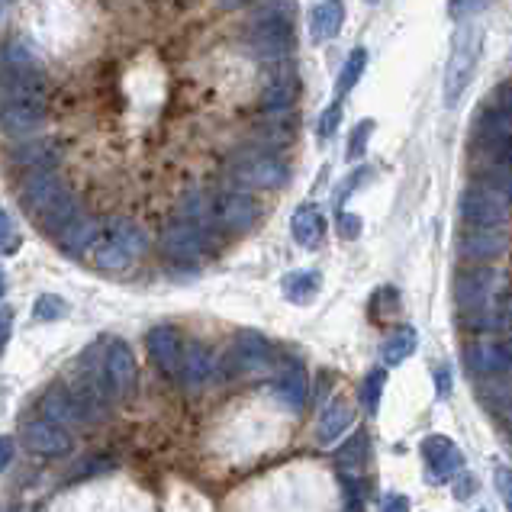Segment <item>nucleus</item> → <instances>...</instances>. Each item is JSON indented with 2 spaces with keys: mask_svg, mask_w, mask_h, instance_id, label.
Instances as JSON below:
<instances>
[{
  "mask_svg": "<svg viewBox=\"0 0 512 512\" xmlns=\"http://www.w3.org/2000/svg\"><path fill=\"white\" fill-rule=\"evenodd\" d=\"M213 368H216V361H213V351L207 345H200V342H190L184 348V364H181V380L190 387V390H200L207 380L213 377Z\"/></svg>",
  "mask_w": 512,
  "mask_h": 512,
  "instance_id": "obj_23",
  "label": "nucleus"
},
{
  "mask_svg": "<svg viewBox=\"0 0 512 512\" xmlns=\"http://www.w3.org/2000/svg\"><path fill=\"white\" fill-rule=\"evenodd\" d=\"M229 174H232V181H239L245 187L274 190V187H284L290 181V165L284 162V158H277L274 149L255 145V149L229 158Z\"/></svg>",
  "mask_w": 512,
  "mask_h": 512,
  "instance_id": "obj_5",
  "label": "nucleus"
},
{
  "mask_svg": "<svg viewBox=\"0 0 512 512\" xmlns=\"http://www.w3.org/2000/svg\"><path fill=\"white\" fill-rule=\"evenodd\" d=\"M422 458H426L429 484H448L451 477L464 474V455L448 435H429L422 442Z\"/></svg>",
  "mask_w": 512,
  "mask_h": 512,
  "instance_id": "obj_12",
  "label": "nucleus"
},
{
  "mask_svg": "<svg viewBox=\"0 0 512 512\" xmlns=\"http://www.w3.org/2000/svg\"><path fill=\"white\" fill-rule=\"evenodd\" d=\"M65 194H71V190L52 168H33L29 171V178L20 184V203L36 216L49 213Z\"/></svg>",
  "mask_w": 512,
  "mask_h": 512,
  "instance_id": "obj_10",
  "label": "nucleus"
},
{
  "mask_svg": "<svg viewBox=\"0 0 512 512\" xmlns=\"http://www.w3.org/2000/svg\"><path fill=\"white\" fill-rule=\"evenodd\" d=\"M416 348H419V332L413 326H403V329H397L384 342V351H380V358H384L387 368H397V364H403L409 355H416Z\"/></svg>",
  "mask_w": 512,
  "mask_h": 512,
  "instance_id": "obj_28",
  "label": "nucleus"
},
{
  "mask_svg": "<svg viewBox=\"0 0 512 512\" xmlns=\"http://www.w3.org/2000/svg\"><path fill=\"white\" fill-rule=\"evenodd\" d=\"M33 316L39 319V323H58V319L68 316V303L58 294H42L33 303Z\"/></svg>",
  "mask_w": 512,
  "mask_h": 512,
  "instance_id": "obj_38",
  "label": "nucleus"
},
{
  "mask_svg": "<svg viewBox=\"0 0 512 512\" xmlns=\"http://www.w3.org/2000/svg\"><path fill=\"white\" fill-rule=\"evenodd\" d=\"M10 329H13V313H10V306L4 303V310H0V339H4V348L10 342Z\"/></svg>",
  "mask_w": 512,
  "mask_h": 512,
  "instance_id": "obj_47",
  "label": "nucleus"
},
{
  "mask_svg": "<svg viewBox=\"0 0 512 512\" xmlns=\"http://www.w3.org/2000/svg\"><path fill=\"white\" fill-rule=\"evenodd\" d=\"M297 97H300V75L294 65L281 62L274 71H268L265 84H261V107L268 113H290Z\"/></svg>",
  "mask_w": 512,
  "mask_h": 512,
  "instance_id": "obj_16",
  "label": "nucleus"
},
{
  "mask_svg": "<svg viewBox=\"0 0 512 512\" xmlns=\"http://www.w3.org/2000/svg\"><path fill=\"white\" fill-rule=\"evenodd\" d=\"M284 297L290 303H297V306H306V303H313L319 297V287H323V277H319L316 271H294V274H287L284 277Z\"/></svg>",
  "mask_w": 512,
  "mask_h": 512,
  "instance_id": "obj_27",
  "label": "nucleus"
},
{
  "mask_svg": "<svg viewBox=\"0 0 512 512\" xmlns=\"http://www.w3.org/2000/svg\"><path fill=\"white\" fill-rule=\"evenodd\" d=\"M107 219H94V216H78L62 236H58V245H62L65 255H87L91 245L97 242V236L104 232Z\"/></svg>",
  "mask_w": 512,
  "mask_h": 512,
  "instance_id": "obj_22",
  "label": "nucleus"
},
{
  "mask_svg": "<svg viewBox=\"0 0 512 512\" xmlns=\"http://www.w3.org/2000/svg\"><path fill=\"white\" fill-rule=\"evenodd\" d=\"M480 397L484 403L493 409L496 416H503L512 422V374H503V377H487L484 390H480Z\"/></svg>",
  "mask_w": 512,
  "mask_h": 512,
  "instance_id": "obj_29",
  "label": "nucleus"
},
{
  "mask_svg": "<svg viewBox=\"0 0 512 512\" xmlns=\"http://www.w3.org/2000/svg\"><path fill=\"white\" fill-rule=\"evenodd\" d=\"M10 464H13V438H4V455H0V467L7 471Z\"/></svg>",
  "mask_w": 512,
  "mask_h": 512,
  "instance_id": "obj_49",
  "label": "nucleus"
},
{
  "mask_svg": "<svg viewBox=\"0 0 512 512\" xmlns=\"http://www.w3.org/2000/svg\"><path fill=\"white\" fill-rule=\"evenodd\" d=\"M20 438L33 455H42V458H62L71 451V445H75L62 422H55L49 416H33L20 422Z\"/></svg>",
  "mask_w": 512,
  "mask_h": 512,
  "instance_id": "obj_7",
  "label": "nucleus"
},
{
  "mask_svg": "<svg viewBox=\"0 0 512 512\" xmlns=\"http://www.w3.org/2000/svg\"><path fill=\"white\" fill-rule=\"evenodd\" d=\"M351 406L348 403H342V400H332V403H326V409H323V416H319V422H316V438L323 445H332L335 438H339L348 426H351Z\"/></svg>",
  "mask_w": 512,
  "mask_h": 512,
  "instance_id": "obj_26",
  "label": "nucleus"
},
{
  "mask_svg": "<svg viewBox=\"0 0 512 512\" xmlns=\"http://www.w3.org/2000/svg\"><path fill=\"white\" fill-rule=\"evenodd\" d=\"M20 236H17V226H13V216H10V210H4L0 213V252L4 255H13L20 248Z\"/></svg>",
  "mask_w": 512,
  "mask_h": 512,
  "instance_id": "obj_39",
  "label": "nucleus"
},
{
  "mask_svg": "<svg viewBox=\"0 0 512 512\" xmlns=\"http://www.w3.org/2000/svg\"><path fill=\"white\" fill-rule=\"evenodd\" d=\"M380 506H384V509H409V500H406V496L390 493V496H384V500H380Z\"/></svg>",
  "mask_w": 512,
  "mask_h": 512,
  "instance_id": "obj_48",
  "label": "nucleus"
},
{
  "mask_svg": "<svg viewBox=\"0 0 512 512\" xmlns=\"http://www.w3.org/2000/svg\"><path fill=\"white\" fill-rule=\"evenodd\" d=\"M503 294H506L503 277L490 268H477V271L461 274L458 287H455V300L461 310H477V306H487Z\"/></svg>",
  "mask_w": 512,
  "mask_h": 512,
  "instance_id": "obj_15",
  "label": "nucleus"
},
{
  "mask_svg": "<svg viewBox=\"0 0 512 512\" xmlns=\"http://www.w3.org/2000/svg\"><path fill=\"white\" fill-rule=\"evenodd\" d=\"M339 123H342V104L339 100H332V104L326 107V113L319 116V139H329L335 129H339Z\"/></svg>",
  "mask_w": 512,
  "mask_h": 512,
  "instance_id": "obj_41",
  "label": "nucleus"
},
{
  "mask_svg": "<svg viewBox=\"0 0 512 512\" xmlns=\"http://www.w3.org/2000/svg\"><path fill=\"white\" fill-rule=\"evenodd\" d=\"M149 355L158 364V371L165 377H181L184 351H181V335L171 326H155L149 332Z\"/></svg>",
  "mask_w": 512,
  "mask_h": 512,
  "instance_id": "obj_18",
  "label": "nucleus"
},
{
  "mask_svg": "<svg viewBox=\"0 0 512 512\" xmlns=\"http://www.w3.org/2000/svg\"><path fill=\"white\" fill-rule=\"evenodd\" d=\"M464 361L474 374L503 377L512 374V335L509 339H484L464 348Z\"/></svg>",
  "mask_w": 512,
  "mask_h": 512,
  "instance_id": "obj_13",
  "label": "nucleus"
},
{
  "mask_svg": "<svg viewBox=\"0 0 512 512\" xmlns=\"http://www.w3.org/2000/svg\"><path fill=\"white\" fill-rule=\"evenodd\" d=\"M274 358V351L268 339L261 332H239L232 348L226 351V374L229 377H242V374H258L265 371Z\"/></svg>",
  "mask_w": 512,
  "mask_h": 512,
  "instance_id": "obj_9",
  "label": "nucleus"
},
{
  "mask_svg": "<svg viewBox=\"0 0 512 512\" xmlns=\"http://www.w3.org/2000/svg\"><path fill=\"white\" fill-rule=\"evenodd\" d=\"M493 484H496V493L503 496V503L512 506V467H496Z\"/></svg>",
  "mask_w": 512,
  "mask_h": 512,
  "instance_id": "obj_44",
  "label": "nucleus"
},
{
  "mask_svg": "<svg viewBox=\"0 0 512 512\" xmlns=\"http://www.w3.org/2000/svg\"><path fill=\"white\" fill-rule=\"evenodd\" d=\"M55 155V145L49 139H36L26 142L13 152V165H26V168H49Z\"/></svg>",
  "mask_w": 512,
  "mask_h": 512,
  "instance_id": "obj_32",
  "label": "nucleus"
},
{
  "mask_svg": "<svg viewBox=\"0 0 512 512\" xmlns=\"http://www.w3.org/2000/svg\"><path fill=\"white\" fill-rule=\"evenodd\" d=\"M458 252L471 261H493L506 252V232L500 226H474L458 239Z\"/></svg>",
  "mask_w": 512,
  "mask_h": 512,
  "instance_id": "obj_20",
  "label": "nucleus"
},
{
  "mask_svg": "<svg viewBox=\"0 0 512 512\" xmlns=\"http://www.w3.org/2000/svg\"><path fill=\"white\" fill-rule=\"evenodd\" d=\"M458 323L471 332H512V290L477 310H461Z\"/></svg>",
  "mask_w": 512,
  "mask_h": 512,
  "instance_id": "obj_17",
  "label": "nucleus"
},
{
  "mask_svg": "<svg viewBox=\"0 0 512 512\" xmlns=\"http://www.w3.org/2000/svg\"><path fill=\"white\" fill-rule=\"evenodd\" d=\"M435 390H438V400L451 397V371H448V364H438V368H435Z\"/></svg>",
  "mask_w": 512,
  "mask_h": 512,
  "instance_id": "obj_46",
  "label": "nucleus"
},
{
  "mask_svg": "<svg viewBox=\"0 0 512 512\" xmlns=\"http://www.w3.org/2000/svg\"><path fill=\"white\" fill-rule=\"evenodd\" d=\"M345 23V4L342 0H323L310 10V36L313 42H329L339 36Z\"/></svg>",
  "mask_w": 512,
  "mask_h": 512,
  "instance_id": "obj_24",
  "label": "nucleus"
},
{
  "mask_svg": "<svg viewBox=\"0 0 512 512\" xmlns=\"http://www.w3.org/2000/svg\"><path fill=\"white\" fill-rule=\"evenodd\" d=\"M184 216L216 232H248L258 219V203L242 190H194L184 200Z\"/></svg>",
  "mask_w": 512,
  "mask_h": 512,
  "instance_id": "obj_1",
  "label": "nucleus"
},
{
  "mask_svg": "<svg viewBox=\"0 0 512 512\" xmlns=\"http://www.w3.org/2000/svg\"><path fill=\"white\" fill-rule=\"evenodd\" d=\"M480 49H484V33L477 26H461L455 33V42H451V58L445 68V107H455L461 94L471 87Z\"/></svg>",
  "mask_w": 512,
  "mask_h": 512,
  "instance_id": "obj_4",
  "label": "nucleus"
},
{
  "mask_svg": "<svg viewBox=\"0 0 512 512\" xmlns=\"http://www.w3.org/2000/svg\"><path fill=\"white\" fill-rule=\"evenodd\" d=\"M371 129H374L371 120H364L361 126H355V136H351V142H348V158H351V162H358V158H364V149H368Z\"/></svg>",
  "mask_w": 512,
  "mask_h": 512,
  "instance_id": "obj_40",
  "label": "nucleus"
},
{
  "mask_svg": "<svg viewBox=\"0 0 512 512\" xmlns=\"http://www.w3.org/2000/svg\"><path fill=\"white\" fill-rule=\"evenodd\" d=\"M142 252H145V232L133 219H107L104 232H100L97 242L91 245L87 258H91L94 268L120 271L133 265Z\"/></svg>",
  "mask_w": 512,
  "mask_h": 512,
  "instance_id": "obj_3",
  "label": "nucleus"
},
{
  "mask_svg": "<svg viewBox=\"0 0 512 512\" xmlns=\"http://www.w3.org/2000/svg\"><path fill=\"white\" fill-rule=\"evenodd\" d=\"M477 136H512V107L496 104L480 113Z\"/></svg>",
  "mask_w": 512,
  "mask_h": 512,
  "instance_id": "obj_33",
  "label": "nucleus"
},
{
  "mask_svg": "<svg viewBox=\"0 0 512 512\" xmlns=\"http://www.w3.org/2000/svg\"><path fill=\"white\" fill-rule=\"evenodd\" d=\"M245 46L261 62H284L294 52V10L290 0H271L248 23Z\"/></svg>",
  "mask_w": 512,
  "mask_h": 512,
  "instance_id": "obj_2",
  "label": "nucleus"
},
{
  "mask_svg": "<svg viewBox=\"0 0 512 512\" xmlns=\"http://www.w3.org/2000/svg\"><path fill=\"white\" fill-rule=\"evenodd\" d=\"M458 213L464 223L471 226H503L506 223V197L500 190H493L490 184L484 187H467L458 197Z\"/></svg>",
  "mask_w": 512,
  "mask_h": 512,
  "instance_id": "obj_8",
  "label": "nucleus"
},
{
  "mask_svg": "<svg viewBox=\"0 0 512 512\" xmlns=\"http://www.w3.org/2000/svg\"><path fill=\"white\" fill-rule=\"evenodd\" d=\"M364 68H368V52L364 49H355L348 55V62L342 68V75H339V94H348L351 87H355L364 75Z\"/></svg>",
  "mask_w": 512,
  "mask_h": 512,
  "instance_id": "obj_37",
  "label": "nucleus"
},
{
  "mask_svg": "<svg viewBox=\"0 0 512 512\" xmlns=\"http://www.w3.org/2000/svg\"><path fill=\"white\" fill-rule=\"evenodd\" d=\"M484 184H490L493 190H500L506 200H512V168H500V171H484Z\"/></svg>",
  "mask_w": 512,
  "mask_h": 512,
  "instance_id": "obj_43",
  "label": "nucleus"
},
{
  "mask_svg": "<svg viewBox=\"0 0 512 512\" xmlns=\"http://www.w3.org/2000/svg\"><path fill=\"white\" fill-rule=\"evenodd\" d=\"M290 232H294V239L300 248H319L326 239V219L323 213H319L316 203H303V207L294 213V219H290Z\"/></svg>",
  "mask_w": 512,
  "mask_h": 512,
  "instance_id": "obj_21",
  "label": "nucleus"
},
{
  "mask_svg": "<svg viewBox=\"0 0 512 512\" xmlns=\"http://www.w3.org/2000/svg\"><path fill=\"white\" fill-rule=\"evenodd\" d=\"M384 387H387V371L384 368H377V371H371L368 377H364V384H361V403H364V409H368L371 416L377 413L380 397H384Z\"/></svg>",
  "mask_w": 512,
  "mask_h": 512,
  "instance_id": "obj_36",
  "label": "nucleus"
},
{
  "mask_svg": "<svg viewBox=\"0 0 512 512\" xmlns=\"http://www.w3.org/2000/svg\"><path fill=\"white\" fill-rule=\"evenodd\" d=\"M216 236L219 232L213 226H203V223H197V219L184 216L165 229L162 252L171 261H200L203 255H210L216 248Z\"/></svg>",
  "mask_w": 512,
  "mask_h": 512,
  "instance_id": "obj_6",
  "label": "nucleus"
},
{
  "mask_svg": "<svg viewBox=\"0 0 512 512\" xmlns=\"http://www.w3.org/2000/svg\"><path fill=\"white\" fill-rule=\"evenodd\" d=\"M287 116V113H284ZM274 123V126H261L255 129V145H265V149H281V145H290L294 142V123L284 120Z\"/></svg>",
  "mask_w": 512,
  "mask_h": 512,
  "instance_id": "obj_34",
  "label": "nucleus"
},
{
  "mask_svg": "<svg viewBox=\"0 0 512 512\" xmlns=\"http://www.w3.org/2000/svg\"><path fill=\"white\" fill-rule=\"evenodd\" d=\"M4 71H42L36 52L23 42H10L4 49Z\"/></svg>",
  "mask_w": 512,
  "mask_h": 512,
  "instance_id": "obj_35",
  "label": "nucleus"
},
{
  "mask_svg": "<svg viewBox=\"0 0 512 512\" xmlns=\"http://www.w3.org/2000/svg\"><path fill=\"white\" fill-rule=\"evenodd\" d=\"M339 236L342 239H358L361 236V219L351 216V213H339Z\"/></svg>",
  "mask_w": 512,
  "mask_h": 512,
  "instance_id": "obj_45",
  "label": "nucleus"
},
{
  "mask_svg": "<svg viewBox=\"0 0 512 512\" xmlns=\"http://www.w3.org/2000/svg\"><path fill=\"white\" fill-rule=\"evenodd\" d=\"M274 397L281 400L287 409L300 413L306 403V393H310V384H306V371L300 361H281L274 371Z\"/></svg>",
  "mask_w": 512,
  "mask_h": 512,
  "instance_id": "obj_19",
  "label": "nucleus"
},
{
  "mask_svg": "<svg viewBox=\"0 0 512 512\" xmlns=\"http://www.w3.org/2000/svg\"><path fill=\"white\" fill-rule=\"evenodd\" d=\"M104 371L110 380V393L113 400H129L136 393L139 384V368H136V358H133V348L126 342H110L107 345V355H104Z\"/></svg>",
  "mask_w": 512,
  "mask_h": 512,
  "instance_id": "obj_14",
  "label": "nucleus"
},
{
  "mask_svg": "<svg viewBox=\"0 0 512 512\" xmlns=\"http://www.w3.org/2000/svg\"><path fill=\"white\" fill-rule=\"evenodd\" d=\"M42 416H49L62 426H84L81 413H78V403H75V393L65 390V387H49L42 393Z\"/></svg>",
  "mask_w": 512,
  "mask_h": 512,
  "instance_id": "obj_25",
  "label": "nucleus"
},
{
  "mask_svg": "<svg viewBox=\"0 0 512 512\" xmlns=\"http://www.w3.org/2000/svg\"><path fill=\"white\" fill-rule=\"evenodd\" d=\"M46 123V97L39 94H4V129L20 139Z\"/></svg>",
  "mask_w": 512,
  "mask_h": 512,
  "instance_id": "obj_11",
  "label": "nucleus"
},
{
  "mask_svg": "<svg viewBox=\"0 0 512 512\" xmlns=\"http://www.w3.org/2000/svg\"><path fill=\"white\" fill-rule=\"evenodd\" d=\"M368 4H377V0H368Z\"/></svg>",
  "mask_w": 512,
  "mask_h": 512,
  "instance_id": "obj_52",
  "label": "nucleus"
},
{
  "mask_svg": "<svg viewBox=\"0 0 512 512\" xmlns=\"http://www.w3.org/2000/svg\"><path fill=\"white\" fill-rule=\"evenodd\" d=\"M484 7H487V0H451L448 13H451V20H471Z\"/></svg>",
  "mask_w": 512,
  "mask_h": 512,
  "instance_id": "obj_42",
  "label": "nucleus"
},
{
  "mask_svg": "<svg viewBox=\"0 0 512 512\" xmlns=\"http://www.w3.org/2000/svg\"><path fill=\"white\" fill-rule=\"evenodd\" d=\"M471 490H474V480L467 477V480H464V487L458 484V493H455V496H458V500H467V496H471Z\"/></svg>",
  "mask_w": 512,
  "mask_h": 512,
  "instance_id": "obj_51",
  "label": "nucleus"
},
{
  "mask_svg": "<svg viewBox=\"0 0 512 512\" xmlns=\"http://www.w3.org/2000/svg\"><path fill=\"white\" fill-rule=\"evenodd\" d=\"M368 455H371V445H368V435L358 432V435H351L348 442L335 451V461H339L342 467V474H358L364 464H368Z\"/></svg>",
  "mask_w": 512,
  "mask_h": 512,
  "instance_id": "obj_31",
  "label": "nucleus"
},
{
  "mask_svg": "<svg viewBox=\"0 0 512 512\" xmlns=\"http://www.w3.org/2000/svg\"><path fill=\"white\" fill-rule=\"evenodd\" d=\"M78 216H81V210H78L75 194H65V197L58 200L49 213H42V216H39V226L46 229V232H52V236L58 239V236H62V232H65L71 223H75Z\"/></svg>",
  "mask_w": 512,
  "mask_h": 512,
  "instance_id": "obj_30",
  "label": "nucleus"
},
{
  "mask_svg": "<svg viewBox=\"0 0 512 512\" xmlns=\"http://www.w3.org/2000/svg\"><path fill=\"white\" fill-rule=\"evenodd\" d=\"M219 7L223 10H239V7H245V4H252V0H216Z\"/></svg>",
  "mask_w": 512,
  "mask_h": 512,
  "instance_id": "obj_50",
  "label": "nucleus"
}]
</instances>
